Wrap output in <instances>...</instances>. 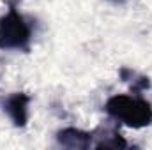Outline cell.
I'll use <instances>...</instances> for the list:
<instances>
[{"mask_svg": "<svg viewBox=\"0 0 152 150\" xmlns=\"http://www.w3.org/2000/svg\"><path fill=\"white\" fill-rule=\"evenodd\" d=\"M34 25L18 11V0H7V12L0 16V50L30 51Z\"/></svg>", "mask_w": 152, "mask_h": 150, "instance_id": "1", "label": "cell"}, {"mask_svg": "<svg viewBox=\"0 0 152 150\" xmlns=\"http://www.w3.org/2000/svg\"><path fill=\"white\" fill-rule=\"evenodd\" d=\"M104 111L115 122L131 129H143L152 124V104L140 94L112 95L104 103Z\"/></svg>", "mask_w": 152, "mask_h": 150, "instance_id": "2", "label": "cell"}, {"mask_svg": "<svg viewBox=\"0 0 152 150\" xmlns=\"http://www.w3.org/2000/svg\"><path fill=\"white\" fill-rule=\"evenodd\" d=\"M28 106H30V95L27 92H12L9 95L0 97V108L9 117L14 127H27L28 124Z\"/></svg>", "mask_w": 152, "mask_h": 150, "instance_id": "3", "label": "cell"}, {"mask_svg": "<svg viewBox=\"0 0 152 150\" xmlns=\"http://www.w3.org/2000/svg\"><path fill=\"white\" fill-rule=\"evenodd\" d=\"M57 143L66 149H94V131L66 127L57 133Z\"/></svg>", "mask_w": 152, "mask_h": 150, "instance_id": "4", "label": "cell"}, {"mask_svg": "<svg viewBox=\"0 0 152 150\" xmlns=\"http://www.w3.org/2000/svg\"><path fill=\"white\" fill-rule=\"evenodd\" d=\"M118 74H120V79H122V81L131 83L134 94H138V92H142V90H145V88L151 87V79H149L147 76L138 74V73H134V71H131V69H127V67H122Z\"/></svg>", "mask_w": 152, "mask_h": 150, "instance_id": "5", "label": "cell"}, {"mask_svg": "<svg viewBox=\"0 0 152 150\" xmlns=\"http://www.w3.org/2000/svg\"><path fill=\"white\" fill-rule=\"evenodd\" d=\"M112 2H124V0H112Z\"/></svg>", "mask_w": 152, "mask_h": 150, "instance_id": "6", "label": "cell"}]
</instances>
